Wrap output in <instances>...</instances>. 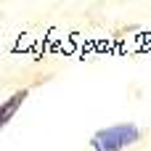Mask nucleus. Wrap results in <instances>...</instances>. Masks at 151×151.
<instances>
[{
    "mask_svg": "<svg viewBox=\"0 0 151 151\" xmlns=\"http://www.w3.org/2000/svg\"><path fill=\"white\" fill-rule=\"evenodd\" d=\"M141 138V130L135 125H111V127H104L93 135L90 146L93 151H122L127 146H133L135 141Z\"/></svg>",
    "mask_w": 151,
    "mask_h": 151,
    "instance_id": "nucleus-1",
    "label": "nucleus"
},
{
    "mask_svg": "<svg viewBox=\"0 0 151 151\" xmlns=\"http://www.w3.org/2000/svg\"><path fill=\"white\" fill-rule=\"evenodd\" d=\"M27 96H29V90H16L11 98H5V101L0 104V130L13 119V114L21 109V104L27 101Z\"/></svg>",
    "mask_w": 151,
    "mask_h": 151,
    "instance_id": "nucleus-2",
    "label": "nucleus"
}]
</instances>
